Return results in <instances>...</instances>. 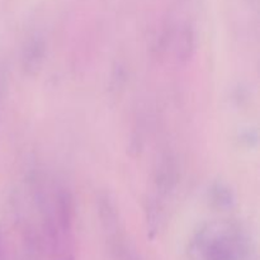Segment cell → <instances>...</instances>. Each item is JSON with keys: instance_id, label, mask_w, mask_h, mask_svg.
I'll return each instance as SVG.
<instances>
[{"instance_id": "obj_1", "label": "cell", "mask_w": 260, "mask_h": 260, "mask_svg": "<svg viewBox=\"0 0 260 260\" xmlns=\"http://www.w3.org/2000/svg\"><path fill=\"white\" fill-rule=\"evenodd\" d=\"M190 251L198 260H245L248 241L234 223L211 222L196 234Z\"/></svg>"}, {"instance_id": "obj_2", "label": "cell", "mask_w": 260, "mask_h": 260, "mask_svg": "<svg viewBox=\"0 0 260 260\" xmlns=\"http://www.w3.org/2000/svg\"><path fill=\"white\" fill-rule=\"evenodd\" d=\"M178 182L179 172L175 160L172 156L162 157L155 172V197L165 202V200L174 193Z\"/></svg>"}, {"instance_id": "obj_3", "label": "cell", "mask_w": 260, "mask_h": 260, "mask_svg": "<svg viewBox=\"0 0 260 260\" xmlns=\"http://www.w3.org/2000/svg\"><path fill=\"white\" fill-rule=\"evenodd\" d=\"M172 47L175 60L179 63L185 65L192 60L197 51V35L189 23L179 25L173 33Z\"/></svg>"}, {"instance_id": "obj_4", "label": "cell", "mask_w": 260, "mask_h": 260, "mask_svg": "<svg viewBox=\"0 0 260 260\" xmlns=\"http://www.w3.org/2000/svg\"><path fill=\"white\" fill-rule=\"evenodd\" d=\"M47 47L46 42L40 36L30 37L23 47L22 66L28 75H36L45 62Z\"/></svg>"}, {"instance_id": "obj_5", "label": "cell", "mask_w": 260, "mask_h": 260, "mask_svg": "<svg viewBox=\"0 0 260 260\" xmlns=\"http://www.w3.org/2000/svg\"><path fill=\"white\" fill-rule=\"evenodd\" d=\"M210 201L213 207L222 211L231 210L236 205L235 193L223 182H217L211 187Z\"/></svg>"}]
</instances>
